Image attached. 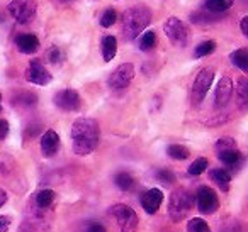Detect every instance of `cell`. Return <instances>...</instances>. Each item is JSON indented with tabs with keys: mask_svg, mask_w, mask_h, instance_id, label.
Returning <instances> with one entry per match:
<instances>
[{
	"mask_svg": "<svg viewBox=\"0 0 248 232\" xmlns=\"http://www.w3.org/2000/svg\"><path fill=\"white\" fill-rule=\"evenodd\" d=\"M0 112H2V93H0Z\"/></svg>",
	"mask_w": 248,
	"mask_h": 232,
	"instance_id": "obj_42",
	"label": "cell"
},
{
	"mask_svg": "<svg viewBox=\"0 0 248 232\" xmlns=\"http://www.w3.org/2000/svg\"><path fill=\"white\" fill-rule=\"evenodd\" d=\"M187 232H213L204 218L201 217H194L192 220H189L187 224Z\"/></svg>",
	"mask_w": 248,
	"mask_h": 232,
	"instance_id": "obj_29",
	"label": "cell"
},
{
	"mask_svg": "<svg viewBox=\"0 0 248 232\" xmlns=\"http://www.w3.org/2000/svg\"><path fill=\"white\" fill-rule=\"evenodd\" d=\"M109 214L116 218L121 232H136L138 231L140 218L138 214L126 203H116L109 208Z\"/></svg>",
	"mask_w": 248,
	"mask_h": 232,
	"instance_id": "obj_4",
	"label": "cell"
},
{
	"mask_svg": "<svg viewBox=\"0 0 248 232\" xmlns=\"http://www.w3.org/2000/svg\"><path fill=\"white\" fill-rule=\"evenodd\" d=\"M194 205V195L186 188H177L172 191L169 200V215L173 222H180L187 217Z\"/></svg>",
	"mask_w": 248,
	"mask_h": 232,
	"instance_id": "obj_3",
	"label": "cell"
},
{
	"mask_svg": "<svg viewBox=\"0 0 248 232\" xmlns=\"http://www.w3.org/2000/svg\"><path fill=\"white\" fill-rule=\"evenodd\" d=\"M213 82H214V70L213 68H202L199 73H197L196 80H194V83H192V103L194 105H199V103L206 99Z\"/></svg>",
	"mask_w": 248,
	"mask_h": 232,
	"instance_id": "obj_7",
	"label": "cell"
},
{
	"mask_svg": "<svg viewBox=\"0 0 248 232\" xmlns=\"http://www.w3.org/2000/svg\"><path fill=\"white\" fill-rule=\"evenodd\" d=\"M207 170V160L206 158H197V160H194V163L189 166V174H192V176H199V174H202L204 171Z\"/></svg>",
	"mask_w": 248,
	"mask_h": 232,
	"instance_id": "obj_30",
	"label": "cell"
},
{
	"mask_svg": "<svg viewBox=\"0 0 248 232\" xmlns=\"http://www.w3.org/2000/svg\"><path fill=\"white\" fill-rule=\"evenodd\" d=\"M11 224H12V220L9 215H0V232H9Z\"/></svg>",
	"mask_w": 248,
	"mask_h": 232,
	"instance_id": "obj_37",
	"label": "cell"
},
{
	"mask_svg": "<svg viewBox=\"0 0 248 232\" xmlns=\"http://www.w3.org/2000/svg\"><path fill=\"white\" fill-rule=\"evenodd\" d=\"M230 59L236 68H240L243 73L248 72V49L247 48H240L236 51H233L230 55Z\"/></svg>",
	"mask_w": 248,
	"mask_h": 232,
	"instance_id": "obj_22",
	"label": "cell"
},
{
	"mask_svg": "<svg viewBox=\"0 0 248 232\" xmlns=\"http://www.w3.org/2000/svg\"><path fill=\"white\" fill-rule=\"evenodd\" d=\"M216 14L213 12H207V11H202L199 14H192L190 15V21L196 22V24H206V22H214L216 21Z\"/></svg>",
	"mask_w": 248,
	"mask_h": 232,
	"instance_id": "obj_31",
	"label": "cell"
},
{
	"mask_svg": "<svg viewBox=\"0 0 248 232\" xmlns=\"http://www.w3.org/2000/svg\"><path fill=\"white\" fill-rule=\"evenodd\" d=\"M56 198V193L53 190H49V188H45V190L38 191V195H36V207L39 208V210H48L49 207L53 205V202H55Z\"/></svg>",
	"mask_w": 248,
	"mask_h": 232,
	"instance_id": "obj_20",
	"label": "cell"
},
{
	"mask_svg": "<svg viewBox=\"0 0 248 232\" xmlns=\"http://www.w3.org/2000/svg\"><path fill=\"white\" fill-rule=\"evenodd\" d=\"M156 178H158V181L163 185H173L175 183V173H173L172 170H158Z\"/></svg>",
	"mask_w": 248,
	"mask_h": 232,
	"instance_id": "obj_33",
	"label": "cell"
},
{
	"mask_svg": "<svg viewBox=\"0 0 248 232\" xmlns=\"http://www.w3.org/2000/svg\"><path fill=\"white\" fill-rule=\"evenodd\" d=\"M60 149V136L53 129H48L41 137V153L45 158H53Z\"/></svg>",
	"mask_w": 248,
	"mask_h": 232,
	"instance_id": "obj_14",
	"label": "cell"
},
{
	"mask_svg": "<svg viewBox=\"0 0 248 232\" xmlns=\"http://www.w3.org/2000/svg\"><path fill=\"white\" fill-rule=\"evenodd\" d=\"M7 200H9V197H7V191H5V190H2V188H0V207H4V205L7 203Z\"/></svg>",
	"mask_w": 248,
	"mask_h": 232,
	"instance_id": "obj_40",
	"label": "cell"
},
{
	"mask_svg": "<svg viewBox=\"0 0 248 232\" xmlns=\"http://www.w3.org/2000/svg\"><path fill=\"white\" fill-rule=\"evenodd\" d=\"M60 2H63V4H68V2H73V0H60Z\"/></svg>",
	"mask_w": 248,
	"mask_h": 232,
	"instance_id": "obj_41",
	"label": "cell"
},
{
	"mask_svg": "<svg viewBox=\"0 0 248 232\" xmlns=\"http://www.w3.org/2000/svg\"><path fill=\"white\" fill-rule=\"evenodd\" d=\"M116 21H117V12L114 11V9H107V11L104 12L102 19H100V26L107 29L112 24H116Z\"/></svg>",
	"mask_w": 248,
	"mask_h": 232,
	"instance_id": "obj_32",
	"label": "cell"
},
{
	"mask_svg": "<svg viewBox=\"0 0 248 232\" xmlns=\"http://www.w3.org/2000/svg\"><path fill=\"white\" fill-rule=\"evenodd\" d=\"M240 28H241V34L248 36V17H243L240 22Z\"/></svg>",
	"mask_w": 248,
	"mask_h": 232,
	"instance_id": "obj_39",
	"label": "cell"
},
{
	"mask_svg": "<svg viewBox=\"0 0 248 232\" xmlns=\"http://www.w3.org/2000/svg\"><path fill=\"white\" fill-rule=\"evenodd\" d=\"M196 202H197V208H199L201 214H214V212L219 208V198L217 193L209 187H201L196 193Z\"/></svg>",
	"mask_w": 248,
	"mask_h": 232,
	"instance_id": "obj_9",
	"label": "cell"
},
{
	"mask_svg": "<svg viewBox=\"0 0 248 232\" xmlns=\"http://www.w3.org/2000/svg\"><path fill=\"white\" fill-rule=\"evenodd\" d=\"M36 102H38V97L31 92H19L17 95H14V99H12V103H14L16 107H32V105H36Z\"/></svg>",
	"mask_w": 248,
	"mask_h": 232,
	"instance_id": "obj_24",
	"label": "cell"
},
{
	"mask_svg": "<svg viewBox=\"0 0 248 232\" xmlns=\"http://www.w3.org/2000/svg\"><path fill=\"white\" fill-rule=\"evenodd\" d=\"M48 59L53 63V65H60V63H62L63 59H65V55H63V51L60 48L53 46V48L48 51Z\"/></svg>",
	"mask_w": 248,
	"mask_h": 232,
	"instance_id": "obj_35",
	"label": "cell"
},
{
	"mask_svg": "<svg viewBox=\"0 0 248 232\" xmlns=\"http://www.w3.org/2000/svg\"><path fill=\"white\" fill-rule=\"evenodd\" d=\"M236 92V102H238V107L241 110H247L248 107V80L245 76L238 78L236 82V88H233Z\"/></svg>",
	"mask_w": 248,
	"mask_h": 232,
	"instance_id": "obj_18",
	"label": "cell"
},
{
	"mask_svg": "<svg viewBox=\"0 0 248 232\" xmlns=\"http://www.w3.org/2000/svg\"><path fill=\"white\" fill-rule=\"evenodd\" d=\"M163 32L169 38V41L177 48H186L189 44V29L180 19L169 17L163 24Z\"/></svg>",
	"mask_w": 248,
	"mask_h": 232,
	"instance_id": "obj_6",
	"label": "cell"
},
{
	"mask_svg": "<svg viewBox=\"0 0 248 232\" xmlns=\"http://www.w3.org/2000/svg\"><path fill=\"white\" fill-rule=\"evenodd\" d=\"M9 130H11L9 122L5 119H0V141H4L9 136Z\"/></svg>",
	"mask_w": 248,
	"mask_h": 232,
	"instance_id": "obj_36",
	"label": "cell"
},
{
	"mask_svg": "<svg viewBox=\"0 0 248 232\" xmlns=\"http://www.w3.org/2000/svg\"><path fill=\"white\" fill-rule=\"evenodd\" d=\"M209 176L223 191L230 190V181H231V171L230 170H224V168H214V170H211Z\"/></svg>",
	"mask_w": 248,
	"mask_h": 232,
	"instance_id": "obj_17",
	"label": "cell"
},
{
	"mask_svg": "<svg viewBox=\"0 0 248 232\" xmlns=\"http://www.w3.org/2000/svg\"><path fill=\"white\" fill-rule=\"evenodd\" d=\"M152 22V11L146 5L138 4L129 7L123 17V34L128 41L136 39Z\"/></svg>",
	"mask_w": 248,
	"mask_h": 232,
	"instance_id": "obj_2",
	"label": "cell"
},
{
	"mask_svg": "<svg viewBox=\"0 0 248 232\" xmlns=\"http://www.w3.org/2000/svg\"><path fill=\"white\" fill-rule=\"evenodd\" d=\"M7 12L17 24H29L38 14V5L34 0H12Z\"/></svg>",
	"mask_w": 248,
	"mask_h": 232,
	"instance_id": "obj_5",
	"label": "cell"
},
{
	"mask_svg": "<svg viewBox=\"0 0 248 232\" xmlns=\"http://www.w3.org/2000/svg\"><path fill=\"white\" fill-rule=\"evenodd\" d=\"M16 44H17L19 51L24 55H32L39 49V39L34 34H17L16 38Z\"/></svg>",
	"mask_w": 248,
	"mask_h": 232,
	"instance_id": "obj_16",
	"label": "cell"
},
{
	"mask_svg": "<svg viewBox=\"0 0 248 232\" xmlns=\"http://www.w3.org/2000/svg\"><path fill=\"white\" fill-rule=\"evenodd\" d=\"M167 154L175 161H184L190 156V151L186 146H180V144H170L167 147Z\"/></svg>",
	"mask_w": 248,
	"mask_h": 232,
	"instance_id": "obj_26",
	"label": "cell"
},
{
	"mask_svg": "<svg viewBox=\"0 0 248 232\" xmlns=\"http://www.w3.org/2000/svg\"><path fill=\"white\" fill-rule=\"evenodd\" d=\"M233 5V0H204V9L213 14H223Z\"/></svg>",
	"mask_w": 248,
	"mask_h": 232,
	"instance_id": "obj_23",
	"label": "cell"
},
{
	"mask_svg": "<svg viewBox=\"0 0 248 232\" xmlns=\"http://www.w3.org/2000/svg\"><path fill=\"white\" fill-rule=\"evenodd\" d=\"M16 170H17V164H16L14 158L9 154H0V180L9 178Z\"/></svg>",
	"mask_w": 248,
	"mask_h": 232,
	"instance_id": "obj_21",
	"label": "cell"
},
{
	"mask_svg": "<svg viewBox=\"0 0 248 232\" xmlns=\"http://www.w3.org/2000/svg\"><path fill=\"white\" fill-rule=\"evenodd\" d=\"M163 202V191L160 188H150L141 195V207L146 214L153 215L158 212V208L162 207Z\"/></svg>",
	"mask_w": 248,
	"mask_h": 232,
	"instance_id": "obj_13",
	"label": "cell"
},
{
	"mask_svg": "<svg viewBox=\"0 0 248 232\" xmlns=\"http://www.w3.org/2000/svg\"><path fill=\"white\" fill-rule=\"evenodd\" d=\"M133 78H135V66L131 63H123L110 73L107 85L112 90H124L131 85Z\"/></svg>",
	"mask_w": 248,
	"mask_h": 232,
	"instance_id": "obj_8",
	"label": "cell"
},
{
	"mask_svg": "<svg viewBox=\"0 0 248 232\" xmlns=\"http://www.w3.org/2000/svg\"><path fill=\"white\" fill-rule=\"evenodd\" d=\"M216 51V43L214 41H204L194 49V58H204V56H209Z\"/></svg>",
	"mask_w": 248,
	"mask_h": 232,
	"instance_id": "obj_28",
	"label": "cell"
},
{
	"mask_svg": "<svg viewBox=\"0 0 248 232\" xmlns=\"http://www.w3.org/2000/svg\"><path fill=\"white\" fill-rule=\"evenodd\" d=\"M53 102L58 109L65 110V112H77L82 107V99H80L78 92L72 88L60 90L53 99Z\"/></svg>",
	"mask_w": 248,
	"mask_h": 232,
	"instance_id": "obj_10",
	"label": "cell"
},
{
	"mask_svg": "<svg viewBox=\"0 0 248 232\" xmlns=\"http://www.w3.org/2000/svg\"><path fill=\"white\" fill-rule=\"evenodd\" d=\"M117 55V39L114 36H106L102 39V58L106 63L112 61Z\"/></svg>",
	"mask_w": 248,
	"mask_h": 232,
	"instance_id": "obj_19",
	"label": "cell"
},
{
	"mask_svg": "<svg viewBox=\"0 0 248 232\" xmlns=\"http://www.w3.org/2000/svg\"><path fill=\"white\" fill-rule=\"evenodd\" d=\"M219 160L223 161L228 166V170H240V166L243 164V153L238 151V147H233V149H226V151H219Z\"/></svg>",
	"mask_w": 248,
	"mask_h": 232,
	"instance_id": "obj_15",
	"label": "cell"
},
{
	"mask_svg": "<svg viewBox=\"0 0 248 232\" xmlns=\"http://www.w3.org/2000/svg\"><path fill=\"white\" fill-rule=\"evenodd\" d=\"M233 147H236V141H234L233 137H219V139L216 141V151L217 153H219V151L233 149Z\"/></svg>",
	"mask_w": 248,
	"mask_h": 232,
	"instance_id": "obj_34",
	"label": "cell"
},
{
	"mask_svg": "<svg viewBox=\"0 0 248 232\" xmlns=\"http://www.w3.org/2000/svg\"><path fill=\"white\" fill-rule=\"evenodd\" d=\"M158 43V38H156V32L155 31H146L140 36V49L143 51H150L153 49Z\"/></svg>",
	"mask_w": 248,
	"mask_h": 232,
	"instance_id": "obj_27",
	"label": "cell"
},
{
	"mask_svg": "<svg viewBox=\"0 0 248 232\" xmlns=\"http://www.w3.org/2000/svg\"><path fill=\"white\" fill-rule=\"evenodd\" d=\"M114 183L117 185V188H119V190L129 191V190H133V187H135L136 181L129 173H126V171H121V173H117L116 178H114Z\"/></svg>",
	"mask_w": 248,
	"mask_h": 232,
	"instance_id": "obj_25",
	"label": "cell"
},
{
	"mask_svg": "<svg viewBox=\"0 0 248 232\" xmlns=\"http://www.w3.org/2000/svg\"><path fill=\"white\" fill-rule=\"evenodd\" d=\"M85 232H106V229H104V225H100V224H90Z\"/></svg>",
	"mask_w": 248,
	"mask_h": 232,
	"instance_id": "obj_38",
	"label": "cell"
},
{
	"mask_svg": "<svg viewBox=\"0 0 248 232\" xmlns=\"http://www.w3.org/2000/svg\"><path fill=\"white\" fill-rule=\"evenodd\" d=\"M233 80L230 78L228 75L221 76V80L217 82L216 92H214V105L217 109H223L230 103L231 97H233Z\"/></svg>",
	"mask_w": 248,
	"mask_h": 232,
	"instance_id": "obj_12",
	"label": "cell"
},
{
	"mask_svg": "<svg viewBox=\"0 0 248 232\" xmlns=\"http://www.w3.org/2000/svg\"><path fill=\"white\" fill-rule=\"evenodd\" d=\"M70 139H72L73 153L78 156H87L93 153L99 146L100 141V127L95 119L82 117L77 119L70 130Z\"/></svg>",
	"mask_w": 248,
	"mask_h": 232,
	"instance_id": "obj_1",
	"label": "cell"
},
{
	"mask_svg": "<svg viewBox=\"0 0 248 232\" xmlns=\"http://www.w3.org/2000/svg\"><path fill=\"white\" fill-rule=\"evenodd\" d=\"M26 80L34 83V85L45 87V85H48V83H51L53 76H51V73L43 66V63L39 61V59H32L28 68H26Z\"/></svg>",
	"mask_w": 248,
	"mask_h": 232,
	"instance_id": "obj_11",
	"label": "cell"
}]
</instances>
